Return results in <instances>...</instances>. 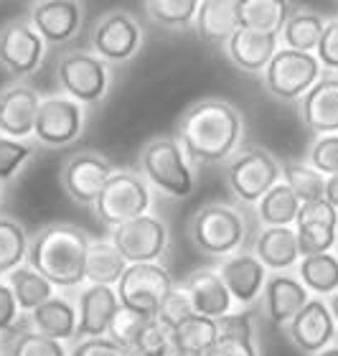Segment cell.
Returning <instances> with one entry per match:
<instances>
[{
    "mask_svg": "<svg viewBox=\"0 0 338 356\" xmlns=\"http://www.w3.org/2000/svg\"><path fill=\"white\" fill-rule=\"evenodd\" d=\"M242 112L224 99L206 97L191 104L178 125V145L196 163H219L242 140Z\"/></svg>",
    "mask_w": 338,
    "mask_h": 356,
    "instance_id": "obj_1",
    "label": "cell"
},
{
    "mask_svg": "<svg viewBox=\"0 0 338 356\" xmlns=\"http://www.w3.org/2000/svg\"><path fill=\"white\" fill-rule=\"evenodd\" d=\"M89 242L87 232L72 224H54L31 239L26 260L31 270H36L54 288H72L84 282Z\"/></svg>",
    "mask_w": 338,
    "mask_h": 356,
    "instance_id": "obj_2",
    "label": "cell"
},
{
    "mask_svg": "<svg viewBox=\"0 0 338 356\" xmlns=\"http://www.w3.org/2000/svg\"><path fill=\"white\" fill-rule=\"evenodd\" d=\"M140 165L147 181L173 199H184L193 191V171L184 148L173 138H155L143 148Z\"/></svg>",
    "mask_w": 338,
    "mask_h": 356,
    "instance_id": "obj_3",
    "label": "cell"
},
{
    "mask_svg": "<svg viewBox=\"0 0 338 356\" xmlns=\"http://www.w3.org/2000/svg\"><path fill=\"white\" fill-rule=\"evenodd\" d=\"M173 288V277L161 262L127 265L118 280V300L122 308H130L145 318H155Z\"/></svg>",
    "mask_w": 338,
    "mask_h": 356,
    "instance_id": "obj_4",
    "label": "cell"
},
{
    "mask_svg": "<svg viewBox=\"0 0 338 356\" xmlns=\"http://www.w3.org/2000/svg\"><path fill=\"white\" fill-rule=\"evenodd\" d=\"M188 234L201 252L224 257L242 247L244 219L224 204H209L193 214L191 224H188Z\"/></svg>",
    "mask_w": 338,
    "mask_h": 356,
    "instance_id": "obj_5",
    "label": "cell"
},
{
    "mask_svg": "<svg viewBox=\"0 0 338 356\" xmlns=\"http://www.w3.org/2000/svg\"><path fill=\"white\" fill-rule=\"evenodd\" d=\"M97 214L112 229L125 222H133L138 216H145L150 209V191L145 181L138 173L115 171L107 186L97 199Z\"/></svg>",
    "mask_w": 338,
    "mask_h": 356,
    "instance_id": "obj_6",
    "label": "cell"
},
{
    "mask_svg": "<svg viewBox=\"0 0 338 356\" xmlns=\"http://www.w3.org/2000/svg\"><path fill=\"white\" fill-rule=\"evenodd\" d=\"M318 79L321 64L316 54H300L293 49H277L265 69V87L277 99H303Z\"/></svg>",
    "mask_w": 338,
    "mask_h": 356,
    "instance_id": "obj_7",
    "label": "cell"
},
{
    "mask_svg": "<svg viewBox=\"0 0 338 356\" xmlns=\"http://www.w3.org/2000/svg\"><path fill=\"white\" fill-rule=\"evenodd\" d=\"M110 242L125 257L127 265L158 262L168 247V227L158 216L145 214L115 227Z\"/></svg>",
    "mask_w": 338,
    "mask_h": 356,
    "instance_id": "obj_8",
    "label": "cell"
},
{
    "mask_svg": "<svg viewBox=\"0 0 338 356\" xmlns=\"http://www.w3.org/2000/svg\"><path fill=\"white\" fill-rule=\"evenodd\" d=\"M227 184L236 199L244 204H259V199L280 184V163L262 148L244 150L234 163L229 165Z\"/></svg>",
    "mask_w": 338,
    "mask_h": 356,
    "instance_id": "obj_9",
    "label": "cell"
},
{
    "mask_svg": "<svg viewBox=\"0 0 338 356\" xmlns=\"http://www.w3.org/2000/svg\"><path fill=\"white\" fill-rule=\"evenodd\" d=\"M59 84L74 102H97L107 92V67L95 54H67L59 61Z\"/></svg>",
    "mask_w": 338,
    "mask_h": 356,
    "instance_id": "obj_10",
    "label": "cell"
},
{
    "mask_svg": "<svg viewBox=\"0 0 338 356\" xmlns=\"http://www.w3.org/2000/svg\"><path fill=\"white\" fill-rule=\"evenodd\" d=\"M41 56H44V38L33 31V26L13 21L6 29H0V67L8 74L26 76L36 72Z\"/></svg>",
    "mask_w": 338,
    "mask_h": 356,
    "instance_id": "obj_11",
    "label": "cell"
},
{
    "mask_svg": "<svg viewBox=\"0 0 338 356\" xmlns=\"http://www.w3.org/2000/svg\"><path fill=\"white\" fill-rule=\"evenodd\" d=\"M81 104L69 97H46L41 99L33 135L44 145H67L81 133Z\"/></svg>",
    "mask_w": 338,
    "mask_h": 356,
    "instance_id": "obj_12",
    "label": "cell"
},
{
    "mask_svg": "<svg viewBox=\"0 0 338 356\" xmlns=\"http://www.w3.org/2000/svg\"><path fill=\"white\" fill-rule=\"evenodd\" d=\"M115 168L107 158L97 156V153H79L72 156L64 171H61V186L64 191L79 204H97L102 188L112 178Z\"/></svg>",
    "mask_w": 338,
    "mask_h": 356,
    "instance_id": "obj_13",
    "label": "cell"
},
{
    "mask_svg": "<svg viewBox=\"0 0 338 356\" xmlns=\"http://www.w3.org/2000/svg\"><path fill=\"white\" fill-rule=\"evenodd\" d=\"M140 41H143V31L138 21L122 10L107 13L92 31L97 59L102 56L107 61H127L140 49Z\"/></svg>",
    "mask_w": 338,
    "mask_h": 356,
    "instance_id": "obj_14",
    "label": "cell"
},
{
    "mask_svg": "<svg viewBox=\"0 0 338 356\" xmlns=\"http://www.w3.org/2000/svg\"><path fill=\"white\" fill-rule=\"evenodd\" d=\"M300 120L318 138L338 135V76H323L300 99Z\"/></svg>",
    "mask_w": 338,
    "mask_h": 356,
    "instance_id": "obj_15",
    "label": "cell"
},
{
    "mask_svg": "<svg viewBox=\"0 0 338 356\" xmlns=\"http://www.w3.org/2000/svg\"><path fill=\"white\" fill-rule=\"evenodd\" d=\"M41 107V95L36 89L15 84L0 95V135L18 140L33 135L36 115Z\"/></svg>",
    "mask_w": 338,
    "mask_h": 356,
    "instance_id": "obj_16",
    "label": "cell"
},
{
    "mask_svg": "<svg viewBox=\"0 0 338 356\" xmlns=\"http://www.w3.org/2000/svg\"><path fill=\"white\" fill-rule=\"evenodd\" d=\"M290 339L300 351L305 354H321L328 349L336 334V323L323 300H308L303 305V311L290 321Z\"/></svg>",
    "mask_w": 338,
    "mask_h": 356,
    "instance_id": "obj_17",
    "label": "cell"
},
{
    "mask_svg": "<svg viewBox=\"0 0 338 356\" xmlns=\"http://www.w3.org/2000/svg\"><path fill=\"white\" fill-rule=\"evenodd\" d=\"M118 308V293L110 285H89L79 296L77 339H81V341H87V339H104Z\"/></svg>",
    "mask_w": 338,
    "mask_h": 356,
    "instance_id": "obj_18",
    "label": "cell"
},
{
    "mask_svg": "<svg viewBox=\"0 0 338 356\" xmlns=\"http://www.w3.org/2000/svg\"><path fill=\"white\" fill-rule=\"evenodd\" d=\"M31 23L49 44H64L79 31L81 6L72 0H44L31 8Z\"/></svg>",
    "mask_w": 338,
    "mask_h": 356,
    "instance_id": "obj_19",
    "label": "cell"
},
{
    "mask_svg": "<svg viewBox=\"0 0 338 356\" xmlns=\"http://www.w3.org/2000/svg\"><path fill=\"white\" fill-rule=\"evenodd\" d=\"M219 277L227 285L232 300L239 305L255 303L265 290V267L255 254H234L219 265Z\"/></svg>",
    "mask_w": 338,
    "mask_h": 356,
    "instance_id": "obj_20",
    "label": "cell"
},
{
    "mask_svg": "<svg viewBox=\"0 0 338 356\" xmlns=\"http://www.w3.org/2000/svg\"><path fill=\"white\" fill-rule=\"evenodd\" d=\"M186 293L191 298V308L193 313H199V316H206V318L211 321H219L221 316H227L232 313V296H229L227 285L224 280L219 277V273H214V270H199V273H193L186 277L184 282Z\"/></svg>",
    "mask_w": 338,
    "mask_h": 356,
    "instance_id": "obj_21",
    "label": "cell"
},
{
    "mask_svg": "<svg viewBox=\"0 0 338 356\" xmlns=\"http://www.w3.org/2000/svg\"><path fill=\"white\" fill-rule=\"evenodd\" d=\"M265 313L275 326L290 323V321L303 311V305L308 303V290L298 277L293 275H275L265 282Z\"/></svg>",
    "mask_w": 338,
    "mask_h": 356,
    "instance_id": "obj_22",
    "label": "cell"
},
{
    "mask_svg": "<svg viewBox=\"0 0 338 356\" xmlns=\"http://www.w3.org/2000/svg\"><path fill=\"white\" fill-rule=\"evenodd\" d=\"M277 44L280 38L275 33H257V31L239 29L227 44L229 59L244 72L257 74V72H265L272 56L277 54Z\"/></svg>",
    "mask_w": 338,
    "mask_h": 356,
    "instance_id": "obj_23",
    "label": "cell"
},
{
    "mask_svg": "<svg viewBox=\"0 0 338 356\" xmlns=\"http://www.w3.org/2000/svg\"><path fill=\"white\" fill-rule=\"evenodd\" d=\"M199 36L209 44H229L239 31V0H206L196 10Z\"/></svg>",
    "mask_w": 338,
    "mask_h": 356,
    "instance_id": "obj_24",
    "label": "cell"
},
{
    "mask_svg": "<svg viewBox=\"0 0 338 356\" xmlns=\"http://www.w3.org/2000/svg\"><path fill=\"white\" fill-rule=\"evenodd\" d=\"M255 257L262 262V267L270 270H287L300 260V250H298V234L293 227H267L259 232L257 242H255Z\"/></svg>",
    "mask_w": 338,
    "mask_h": 356,
    "instance_id": "obj_25",
    "label": "cell"
},
{
    "mask_svg": "<svg viewBox=\"0 0 338 356\" xmlns=\"http://www.w3.org/2000/svg\"><path fill=\"white\" fill-rule=\"evenodd\" d=\"M33 331L54 341H67L77 336V308L64 298H49L44 305L31 311Z\"/></svg>",
    "mask_w": 338,
    "mask_h": 356,
    "instance_id": "obj_26",
    "label": "cell"
},
{
    "mask_svg": "<svg viewBox=\"0 0 338 356\" xmlns=\"http://www.w3.org/2000/svg\"><path fill=\"white\" fill-rule=\"evenodd\" d=\"M290 15L293 3L285 0H239V29L280 36Z\"/></svg>",
    "mask_w": 338,
    "mask_h": 356,
    "instance_id": "obj_27",
    "label": "cell"
},
{
    "mask_svg": "<svg viewBox=\"0 0 338 356\" xmlns=\"http://www.w3.org/2000/svg\"><path fill=\"white\" fill-rule=\"evenodd\" d=\"M216 339H219L216 321L199 316V313H193L170 328V349L186 356H201L206 349H211Z\"/></svg>",
    "mask_w": 338,
    "mask_h": 356,
    "instance_id": "obj_28",
    "label": "cell"
},
{
    "mask_svg": "<svg viewBox=\"0 0 338 356\" xmlns=\"http://www.w3.org/2000/svg\"><path fill=\"white\" fill-rule=\"evenodd\" d=\"M127 270L125 257L115 250L112 242H89L87 250V265H84V280H89L92 285H115L122 277V273Z\"/></svg>",
    "mask_w": 338,
    "mask_h": 356,
    "instance_id": "obj_29",
    "label": "cell"
},
{
    "mask_svg": "<svg viewBox=\"0 0 338 356\" xmlns=\"http://www.w3.org/2000/svg\"><path fill=\"white\" fill-rule=\"evenodd\" d=\"M8 288L13 290V298L18 303V311H36L38 305H44L49 298H54V285L44 280L36 270L31 267H18L8 275Z\"/></svg>",
    "mask_w": 338,
    "mask_h": 356,
    "instance_id": "obj_30",
    "label": "cell"
},
{
    "mask_svg": "<svg viewBox=\"0 0 338 356\" xmlns=\"http://www.w3.org/2000/svg\"><path fill=\"white\" fill-rule=\"evenodd\" d=\"M325 23L321 15L308 13V10H298L287 18V23L282 26L280 36L287 44V49L300 54H313L318 49V41L323 36Z\"/></svg>",
    "mask_w": 338,
    "mask_h": 356,
    "instance_id": "obj_31",
    "label": "cell"
},
{
    "mask_svg": "<svg viewBox=\"0 0 338 356\" xmlns=\"http://www.w3.org/2000/svg\"><path fill=\"white\" fill-rule=\"evenodd\" d=\"M300 211V201L282 181L259 199V222L267 227H293Z\"/></svg>",
    "mask_w": 338,
    "mask_h": 356,
    "instance_id": "obj_32",
    "label": "cell"
},
{
    "mask_svg": "<svg viewBox=\"0 0 338 356\" xmlns=\"http://www.w3.org/2000/svg\"><path fill=\"white\" fill-rule=\"evenodd\" d=\"M300 282L305 285V290H316L318 296L338 293V257L331 252L303 257Z\"/></svg>",
    "mask_w": 338,
    "mask_h": 356,
    "instance_id": "obj_33",
    "label": "cell"
},
{
    "mask_svg": "<svg viewBox=\"0 0 338 356\" xmlns=\"http://www.w3.org/2000/svg\"><path fill=\"white\" fill-rule=\"evenodd\" d=\"M280 173H282V184L290 188V191L298 196L300 204H308V201H318L323 199L325 191V178L310 168L308 163H298V161H285L280 165Z\"/></svg>",
    "mask_w": 338,
    "mask_h": 356,
    "instance_id": "obj_34",
    "label": "cell"
},
{
    "mask_svg": "<svg viewBox=\"0 0 338 356\" xmlns=\"http://www.w3.org/2000/svg\"><path fill=\"white\" fill-rule=\"evenodd\" d=\"M29 254V237L13 219H0V275H10Z\"/></svg>",
    "mask_w": 338,
    "mask_h": 356,
    "instance_id": "obj_35",
    "label": "cell"
},
{
    "mask_svg": "<svg viewBox=\"0 0 338 356\" xmlns=\"http://www.w3.org/2000/svg\"><path fill=\"white\" fill-rule=\"evenodd\" d=\"M147 15L166 29H181L196 18L199 3L196 0H147Z\"/></svg>",
    "mask_w": 338,
    "mask_h": 356,
    "instance_id": "obj_36",
    "label": "cell"
},
{
    "mask_svg": "<svg viewBox=\"0 0 338 356\" xmlns=\"http://www.w3.org/2000/svg\"><path fill=\"white\" fill-rule=\"evenodd\" d=\"M145 316H140V313L130 311V308H122L120 305L118 313L112 316L110 321V328H107V339H110L115 346H120V349H125L127 354L133 351V346L138 343L140 334H143V328L147 326Z\"/></svg>",
    "mask_w": 338,
    "mask_h": 356,
    "instance_id": "obj_37",
    "label": "cell"
},
{
    "mask_svg": "<svg viewBox=\"0 0 338 356\" xmlns=\"http://www.w3.org/2000/svg\"><path fill=\"white\" fill-rule=\"evenodd\" d=\"M295 234H298V250H300L303 257L331 252V247L336 245V239H338L336 227H328V224H310V222L295 224Z\"/></svg>",
    "mask_w": 338,
    "mask_h": 356,
    "instance_id": "obj_38",
    "label": "cell"
},
{
    "mask_svg": "<svg viewBox=\"0 0 338 356\" xmlns=\"http://www.w3.org/2000/svg\"><path fill=\"white\" fill-rule=\"evenodd\" d=\"M170 351H173L170 349V328L163 326L161 321L150 318L130 356H168Z\"/></svg>",
    "mask_w": 338,
    "mask_h": 356,
    "instance_id": "obj_39",
    "label": "cell"
},
{
    "mask_svg": "<svg viewBox=\"0 0 338 356\" xmlns=\"http://www.w3.org/2000/svg\"><path fill=\"white\" fill-rule=\"evenodd\" d=\"M10 356H67V349L61 341H54V339H46L36 331H29V334H21L13 341Z\"/></svg>",
    "mask_w": 338,
    "mask_h": 356,
    "instance_id": "obj_40",
    "label": "cell"
},
{
    "mask_svg": "<svg viewBox=\"0 0 338 356\" xmlns=\"http://www.w3.org/2000/svg\"><path fill=\"white\" fill-rule=\"evenodd\" d=\"M310 168H316L323 178L338 173V135H323L310 148Z\"/></svg>",
    "mask_w": 338,
    "mask_h": 356,
    "instance_id": "obj_41",
    "label": "cell"
},
{
    "mask_svg": "<svg viewBox=\"0 0 338 356\" xmlns=\"http://www.w3.org/2000/svg\"><path fill=\"white\" fill-rule=\"evenodd\" d=\"M188 316H193V308H191V298H188V293H186L184 285H178V288L170 290V296L166 298V303H163V308L158 311V316H155V321H161L163 326H178L181 321H186Z\"/></svg>",
    "mask_w": 338,
    "mask_h": 356,
    "instance_id": "obj_42",
    "label": "cell"
},
{
    "mask_svg": "<svg viewBox=\"0 0 338 356\" xmlns=\"http://www.w3.org/2000/svg\"><path fill=\"white\" fill-rule=\"evenodd\" d=\"M31 156V145L0 135V181H8Z\"/></svg>",
    "mask_w": 338,
    "mask_h": 356,
    "instance_id": "obj_43",
    "label": "cell"
},
{
    "mask_svg": "<svg viewBox=\"0 0 338 356\" xmlns=\"http://www.w3.org/2000/svg\"><path fill=\"white\" fill-rule=\"evenodd\" d=\"M300 222L328 224V227H336V229H338V211L325 199L308 201V204H300V211H298V219H295V224H300Z\"/></svg>",
    "mask_w": 338,
    "mask_h": 356,
    "instance_id": "obj_44",
    "label": "cell"
},
{
    "mask_svg": "<svg viewBox=\"0 0 338 356\" xmlns=\"http://www.w3.org/2000/svg\"><path fill=\"white\" fill-rule=\"evenodd\" d=\"M316 59L325 69H336L338 72V21L325 23L323 36H321L316 49Z\"/></svg>",
    "mask_w": 338,
    "mask_h": 356,
    "instance_id": "obj_45",
    "label": "cell"
},
{
    "mask_svg": "<svg viewBox=\"0 0 338 356\" xmlns=\"http://www.w3.org/2000/svg\"><path fill=\"white\" fill-rule=\"evenodd\" d=\"M221 339H252L250 313H227L216 321Z\"/></svg>",
    "mask_w": 338,
    "mask_h": 356,
    "instance_id": "obj_46",
    "label": "cell"
},
{
    "mask_svg": "<svg viewBox=\"0 0 338 356\" xmlns=\"http://www.w3.org/2000/svg\"><path fill=\"white\" fill-rule=\"evenodd\" d=\"M201 356H259L252 339H216L211 349H206Z\"/></svg>",
    "mask_w": 338,
    "mask_h": 356,
    "instance_id": "obj_47",
    "label": "cell"
},
{
    "mask_svg": "<svg viewBox=\"0 0 338 356\" xmlns=\"http://www.w3.org/2000/svg\"><path fill=\"white\" fill-rule=\"evenodd\" d=\"M72 356H130L125 349H120L110 339H87V341L77 343Z\"/></svg>",
    "mask_w": 338,
    "mask_h": 356,
    "instance_id": "obj_48",
    "label": "cell"
},
{
    "mask_svg": "<svg viewBox=\"0 0 338 356\" xmlns=\"http://www.w3.org/2000/svg\"><path fill=\"white\" fill-rule=\"evenodd\" d=\"M18 318V303L13 298V290L6 282H0V331H8Z\"/></svg>",
    "mask_w": 338,
    "mask_h": 356,
    "instance_id": "obj_49",
    "label": "cell"
},
{
    "mask_svg": "<svg viewBox=\"0 0 338 356\" xmlns=\"http://www.w3.org/2000/svg\"><path fill=\"white\" fill-rule=\"evenodd\" d=\"M323 199L328 201V204H331V207L338 211V173H336V176H328V178H325Z\"/></svg>",
    "mask_w": 338,
    "mask_h": 356,
    "instance_id": "obj_50",
    "label": "cell"
},
{
    "mask_svg": "<svg viewBox=\"0 0 338 356\" xmlns=\"http://www.w3.org/2000/svg\"><path fill=\"white\" fill-rule=\"evenodd\" d=\"M328 311L333 316V323H338V293H333L331 300H328Z\"/></svg>",
    "mask_w": 338,
    "mask_h": 356,
    "instance_id": "obj_51",
    "label": "cell"
},
{
    "mask_svg": "<svg viewBox=\"0 0 338 356\" xmlns=\"http://www.w3.org/2000/svg\"><path fill=\"white\" fill-rule=\"evenodd\" d=\"M316 356H338V346H328V349H323L321 354H316Z\"/></svg>",
    "mask_w": 338,
    "mask_h": 356,
    "instance_id": "obj_52",
    "label": "cell"
}]
</instances>
